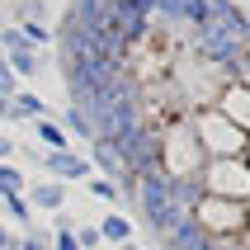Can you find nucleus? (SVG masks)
<instances>
[{"mask_svg": "<svg viewBox=\"0 0 250 250\" xmlns=\"http://www.w3.org/2000/svg\"><path fill=\"white\" fill-rule=\"evenodd\" d=\"M203 146H198L194 127H189V113L175 118L166 132H156V166L166 180H198V170H203Z\"/></svg>", "mask_w": 250, "mask_h": 250, "instance_id": "nucleus-1", "label": "nucleus"}, {"mask_svg": "<svg viewBox=\"0 0 250 250\" xmlns=\"http://www.w3.org/2000/svg\"><path fill=\"white\" fill-rule=\"evenodd\" d=\"M132 194H137V208H142V217H146V227L161 231V236H170V231L189 217V212L175 203V189H170V180L161 170H142L137 180H132Z\"/></svg>", "mask_w": 250, "mask_h": 250, "instance_id": "nucleus-2", "label": "nucleus"}, {"mask_svg": "<svg viewBox=\"0 0 250 250\" xmlns=\"http://www.w3.org/2000/svg\"><path fill=\"white\" fill-rule=\"evenodd\" d=\"M189 127H194V137H198V146H203V156H208V161H222V156H246V146H250V137L241 132L236 123H227L212 104L189 109Z\"/></svg>", "mask_w": 250, "mask_h": 250, "instance_id": "nucleus-3", "label": "nucleus"}, {"mask_svg": "<svg viewBox=\"0 0 250 250\" xmlns=\"http://www.w3.org/2000/svg\"><path fill=\"white\" fill-rule=\"evenodd\" d=\"M198 189H203V194H212V198L250 203V161H246V156L203 161V170H198Z\"/></svg>", "mask_w": 250, "mask_h": 250, "instance_id": "nucleus-4", "label": "nucleus"}, {"mask_svg": "<svg viewBox=\"0 0 250 250\" xmlns=\"http://www.w3.org/2000/svg\"><path fill=\"white\" fill-rule=\"evenodd\" d=\"M189 217H194L203 231H208L212 241H236L241 236V227L250 222V203H231V198H212V194H203L189 208Z\"/></svg>", "mask_w": 250, "mask_h": 250, "instance_id": "nucleus-5", "label": "nucleus"}, {"mask_svg": "<svg viewBox=\"0 0 250 250\" xmlns=\"http://www.w3.org/2000/svg\"><path fill=\"white\" fill-rule=\"evenodd\" d=\"M194 52L203 57V62H212L217 71H227V81L241 76V38L231 33V28H222L217 19L203 24V28H194Z\"/></svg>", "mask_w": 250, "mask_h": 250, "instance_id": "nucleus-6", "label": "nucleus"}, {"mask_svg": "<svg viewBox=\"0 0 250 250\" xmlns=\"http://www.w3.org/2000/svg\"><path fill=\"white\" fill-rule=\"evenodd\" d=\"M212 109L250 137V81H241V76H236V81H222V90H217V99H212Z\"/></svg>", "mask_w": 250, "mask_h": 250, "instance_id": "nucleus-7", "label": "nucleus"}, {"mask_svg": "<svg viewBox=\"0 0 250 250\" xmlns=\"http://www.w3.org/2000/svg\"><path fill=\"white\" fill-rule=\"evenodd\" d=\"M38 161H42V170H47L52 180H62V184H76V180H90V175H95L90 156L71 151V146H66V151H42Z\"/></svg>", "mask_w": 250, "mask_h": 250, "instance_id": "nucleus-8", "label": "nucleus"}, {"mask_svg": "<svg viewBox=\"0 0 250 250\" xmlns=\"http://www.w3.org/2000/svg\"><path fill=\"white\" fill-rule=\"evenodd\" d=\"M66 194H71V189L62 180H42V184H28V189H24V198H28L33 212H62V208H66Z\"/></svg>", "mask_w": 250, "mask_h": 250, "instance_id": "nucleus-9", "label": "nucleus"}, {"mask_svg": "<svg viewBox=\"0 0 250 250\" xmlns=\"http://www.w3.org/2000/svg\"><path fill=\"white\" fill-rule=\"evenodd\" d=\"M166 246H170V250H217V241H212L208 231L194 222V217H184V222L166 236Z\"/></svg>", "mask_w": 250, "mask_h": 250, "instance_id": "nucleus-10", "label": "nucleus"}, {"mask_svg": "<svg viewBox=\"0 0 250 250\" xmlns=\"http://www.w3.org/2000/svg\"><path fill=\"white\" fill-rule=\"evenodd\" d=\"M10 118H14V123L47 118V104H42V95H33V90H14V95H10Z\"/></svg>", "mask_w": 250, "mask_h": 250, "instance_id": "nucleus-11", "label": "nucleus"}, {"mask_svg": "<svg viewBox=\"0 0 250 250\" xmlns=\"http://www.w3.org/2000/svg\"><path fill=\"white\" fill-rule=\"evenodd\" d=\"M33 137H38L42 151H66V146H71V137L62 132L57 118H33Z\"/></svg>", "mask_w": 250, "mask_h": 250, "instance_id": "nucleus-12", "label": "nucleus"}, {"mask_svg": "<svg viewBox=\"0 0 250 250\" xmlns=\"http://www.w3.org/2000/svg\"><path fill=\"white\" fill-rule=\"evenodd\" d=\"M95 231H99V241H109V246H127V241H132V222H127L118 208H113L109 217H99Z\"/></svg>", "mask_w": 250, "mask_h": 250, "instance_id": "nucleus-13", "label": "nucleus"}, {"mask_svg": "<svg viewBox=\"0 0 250 250\" xmlns=\"http://www.w3.org/2000/svg\"><path fill=\"white\" fill-rule=\"evenodd\" d=\"M5 62H10V71H14V76H24V81H33V76L42 71L38 47H14V52H5Z\"/></svg>", "mask_w": 250, "mask_h": 250, "instance_id": "nucleus-14", "label": "nucleus"}, {"mask_svg": "<svg viewBox=\"0 0 250 250\" xmlns=\"http://www.w3.org/2000/svg\"><path fill=\"white\" fill-rule=\"evenodd\" d=\"M0 217H5V222H19V227H33V208H28L24 194H5L0 198Z\"/></svg>", "mask_w": 250, "mask_h": 250, "instance_id": "nucleus-15", "label": "nucleus"}, {"mask_svg": "<svg viewBox=\"0 0 250 250\" xmlns=\"http://www.w3.org/2000/svg\"><path fill=\"white\" fill-rule=\"evenodd\" d=\"M14 28H19V38H24L28 47H38V52H42V47H47V42L57 38V33H52L47 24H42V19H24V24H14Z\"/></svg>", "mask_w": 250, "mask_h": 250, "instance_id": "nucleus-16", "label": "nucleus"}, {"mask_svg": "<svg viewBox=\"0 0 250 250\" xmlns=\"http://www.w3.org/2000/svg\"><path fill=\"white\" fill-rule=\"evenodd\" d=\"M24 189H28V175L14 166V161H0V198L5 194H24Z\"/></svg>", "mask_w": 250, "mask_h": 250, "instance_id": "nucleus-17", "label": "nucleus"}, {"mask_svg": "<svg viewBox=\"0 0 250 250\" xmlns=\"http://www.w3.org/2000/svg\"><path fill=\"white\" fill-rule=\"evenodd\" d=\"M180 19H189L194 28H203V24H212V5L208 0H180Z\"/></svg>", "mask_w": 250, "mask_h": 250, "instance_id": "nucleus-18", "label": "nucleus"}, {"mask_svg": "<svg viewBox=\"0 0 250 250\" xmlns=\"http://www.w3.org/2000/svg\"><path fill=\"white\" fill-rule=\"evenodd\" d=\"M62 132H76V137H85V142H95V123H90V118H85L81 109H66V118H62Z\"/></svg>", "mask_w": 250, "mask_h": 250, "instance_id": "nucleus-19", "label": "nucleus"}, {"mask_svg": "<svg viewBox=\"0 0 250 250\" xmlns=\"http://www.w3.org/2000/svg\"><path fill=\"white\" fill-rule=\"evenodd\" d=\"M52 250H81V241H76V227H71V217H57V227H52Z\"/></svg>", "mask_w": 250, "mask_h": 250, "instance_id": "nucleus-20", "label": "nucleus"}, {"mask_svg": "<svg viewBox=\"0 0 250 250\" xmlns=\"http://www.w3.org/2000/svg\"><path fill=\"white\" fill-rule=\"evenodd\" d=\"M85 189H90L99 203H118V194H123V189H118L113 180H104V175H90V180H85Z\"/></svg>", "mask_w": 250, "mask_h": 250, "instance_id": "nucleus-21", "label": "nucleus"}, {"mask_svg": "<svg viewBox=\"0 0 250 250\" xmlns=\"http://www.w3.org/2000/svg\"><path fill=\"white\" fill-rule=\"evenodd\" d=\"M14 246H19V250H52V231H33V227H28Z\"/></svg>", "mask_w": 250, "mask_h": 250, "instance_id": "nucleus-22", "label": "nucleus"}, {"mask_svg": "<svg viewBox=\"0 0 250 250\" xmlns=\"http://www.w3.org/2000/svg\"><path fill=\"white\" fill-rule=\"evenodd\" d=\"M19 90V76L10 71V62H5V52H0V95H14Z\"/></svg>", "mask_w": 250, "mask_h": 250, "instance_id": "nucleus-23", "label": "nucleus"}, {"mask_svg": "<svg viewBox=\"0 0 250 250\" xmlns=\"http://www.w3.org/2000/svg\"><path fill=\"white\" fill-rule=\"evenodd\" d=\"M76 241H81V250H95V246H104L95 227H76Z\"/></svg>", "mask_w": 250, "mask_h": 250, "instance_id": "nucleus-24", "label": "nucleus"}, {"mask_svg": "<svg viewBox=\"0 0 250 250\" xmlns=\"http://www.w3.org/2000/svg\"><path fill=\"white\" fill-rule=\"evenodd\" d=\"M231 246H236V250H250V222H246V227H241V236H236V241H231Z\"/></svg>", "mask_w": 250, "mask_h": 250, "instance_id": "nucleus-25", "label": "nucleus"}, {"mask_svg": "<svg viewBox=\"0 0 250 250\" xmlns=\"http://www.w3.org/2000/svg\"><path fill=\"white\" fill-rule=\"evenodd\" d=\"M14 246V236H10V227H5V217H0V250H10Z\"/></svg>", "mask_w": 250, "mask_h": 250, "instance_id": "nucleus-26", "label": "nucleus"}, {"mask_svg": "<svg viewBox=\"0 0 250 250\" xmlns=\"http://www.w3.org/2000/svg\"><path fill=\"white\" fill-rule=\"evenodd\" d=\"M10 118V95H0V123Z\"/></svg>", "mask_w": 250, "mask_h": 250, "instance_id": "nucleus-27", "label": "nucleus"}, {"mask_svg": "<svg viewBox=\"0 0 250 250\" xmlns=\"http://www.w3.org/2000/svg\"><path fill=\"white\" fill-rule=\"evenodd\" d=\"M123 250H137V246H132V241H127V246H123Z\"/></svg>", "mask_w": 250, "mask_h": 250, "instance_id": "nucleus-28", "label": "nucleus"}, {"mask_svg": "<svg viewBox=\"0 0 250 250\" xmlns=\"http://www.w3.org/2000/svg\"><path fill=\"white\" fill-rule=\"evenodd\" d=\"M246 161H250V146H246Z\"/></svg>", "mask_w": 250, "mask_h": 250, "instance_id": "nucleus-29", "label": "nucleus"}, {"mask_svg": "<svg viewBox=\"0 0 250 250\" xmlns=\"http://www.w3.org/2000/svg\"><path fill=\"white\" fill-rule=\"evenodd\" d=\"M246 5H250V0H246Z\"/></svg>", "mask_w": 250, "mask_h": 250, "instance_id": "nucleus-30", "label": "nucleus"}]
</instances>
